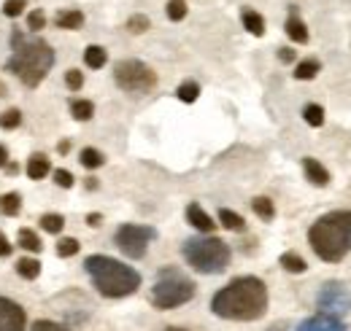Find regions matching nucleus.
<instances>
[{
    "instance_id": "15",
    "label": "nucleus",
    "mask_w": 351,
    "mask_h": 331,
    "mask_svg": "<svg viewBox=\"0 0 351 331\" xmlns=\"http://www.w3.org/2000/svg\"><path fill=\"white\" fill-rule=\"evenodd\" d=\"M54 25H57L60 30H79V27L84 25V14L76 11V8H71V11H60L57 19H54Z\"/></svg>"
},
{
    "instance_id": "35",
    "label": "nucleus",
    "mask_w": 351,
    "mask_h": 331,
    "mask_svg": "<svg viewBox=\"0 0 351 331\" xmlns=\"http://www.w3.org/2000/svg\"><path fill=\"white\" fill-rule=\"evenodd\" d=\"M25 8H27V0H5V3H3V14L11 16V19L19 16Z\"/></svg>"
},
{
    "instance_id": "45",
    "label": "nucleus",
    "mask_w": 351,
    "mask_h": 331,
    "mask_svg": "<svg viewBox=\"0 0 351 331\" xmlns=\"http://www.w3.org/2000/svg\"><path fill=\"white\" fill-rule=\"evenodd\" d=\"M3 94H5V83L0 81V97H3Z\"/></svg>"
},
{
    "instance_id": "9",
    "label": "nucleus",
    "mask_w": 351,
    "mask_h": 331,
    "mask_svg": "<svg viewBox=\"0 0 351 331\" xmlns=\"http://www.w3.org/2000/svg\"><path fill=\"white\" fill-rule=\"evenodd\" d=\"M316 307L322 315H332V318H341V315H349L351 313V289L332 280L327 283L324 289L319 291L316 296Z\"/></svg>"
},
{
    "instance_id": "30",
    "label": "nucleus",
    "mask_w": 351,
    "mask_h": 331,
    "mask_svg": "<svg viewBox=\"0 0 351 331\" xmlns=\"http://www.w3.org/2000/svg\"><path fill=\"white\" fill-rule=\"evenodd\" d=\"M303 119H306V124H311V127H322L324 124V108L316 105V103H311V105L303 108Z\"/></svg>"
},
{
    "instance_id": "2",
    "label": "nucleus",
    "mask_w": 351,
    "mask_h": 331,
    "mask_svg": "<svg viewBox=\"0 0 351 331\" xmlns=\"http://www.w3.org/2000/svg\"><path fill=\"white\" fill-rule=\"evenodd\" d=\"M11 59L5 62V68L30 89H36L44 81L54 65V49L44 38H33L25 33H14L11 36Z\"/></svg>"
},
{
    "instance_id": "20",
    "label": "nucleus",
    "mask_w": 351,
    "mask_h": 331,
    "mask_svg": "<svg viewBox=\"0 0 351 331\" xmlns=\"http://www.w3.org/2000/svg\"><path fill=\"white\" fill-rule=\"evenodd\" d=\"M219 224L224 229H230V232H243V226H246L243 215H238L235 210H227V207L219 210Z\"/></svg>"
},
{
    "instance_id": "41",
    "label": "nucleus",
    "mask_w": 351,
    "mask_h": 331,
    "mask_svg": "<svg viewBox=\"0 0 351 331\" xmlns=\"http://www.w3.org/2000/svg\"><path fill=\"white\" fill-rule=\"evenodd\" d=\"M278 59L281 62H295V51L289 46H284V49H278Z\"/></svg>"
},
{
    "instance_id": "43",
    "label": "nucleus",
    "mask_w": 351,
    "mask_h": 331,
    "mask_svg": "<svg viewBox=\"0 0 351 331\" xmlns=\"http://www.w3.org/2000/svg\"><path fill=\"white\" fill-rule=\"evenodd\" d=\"M5 159H8V151H5V146H0V170L5 167Z\"/></svg>"
},
{
    "instance_id": "8",
    "label": "nucleus",
    "mask_w": 351,
    "mask_h": 331,
    "mask_svg": "<svg viewBox=\"0 0 351 331\" xmlns=\"http://www.w3.org/2000/svg\"><path fill=\"white\" fill-rule=\"evenodd\" d=\"M157 237V232L152 226H141V224H122L114 235V243L117 248L122 250L128 259H143L149 243Z\"/></svg>"
},
{
    "instance_id": "18",
    "label": "nucleus",
    "mask_w": 351,
    "mask_h": 331,
    "mask_svg": "<svg viewBox=\"0 0 351 331\" xmlns=\"http://www.w3.org/2000/svg\"><path fill=\"white\" fill-rule=\"evenodd\" d=\"M281 267H284L287 272H295V275H303L308 269L306 259H303L300 253H295V250H287V253L281 256Z\"/></svg>"
},
{
    "instance_id": "33",
    "label": "nucleus",
    "mask_w": 351,
    "mask_h": 331,
    "mask_svg": "<svg viewBox=\"0 0 351 331\" xmlns=\"http://www.w3.org/2000/svg\"><path fill=\"white\" fill-rule=\"evenodd\" d=\"M128 30H130L132 36L146 33V30H149V16H143V14H132L130 19H128Z\"/></svg>"
},
{
    "instance_id": "21",
    "label": "nucleus",
    "mask_w": 351,
    "mask_h": 331,
    "mask_svg": "<svg viewBox=\"0 0 351 331\" xmlns=\"http://www.w3.org/2000/svg\"><path fill=\"white\" fill-rule=\"evenodd\" d=\"M84 62H87V68H92V70H100V68L108 62V54H106L103 46H87V51H84Z\"/></svg>"
},
{
    "instance_id": "24",
    "label": "nucleus",
    "mask_w": 351,
    "mask_h": 331,
    "mask_svg": "<svg viewBox=\"0 0 351 331\" xmlns=\"http://www.w3.org/2000/svg\"><path fill=\"white\" fill-rule=\"evenodd\" d=\"M71 116H73L76 122H89V119L95 116V105H92L89 100H73V103H71Z\"/></svg>"
},
{
    "instance_id": "3",
    "label": "nucleus",
    "mask_w": 351,
    "mask_h": 331,
    "mask_svg": "<svg viewBox=\"0 0 351 331\" xmlns=\"http://www.w3.org/2000/svg\"><path fill=\"white\" fill-rule=\"evenodd\" d=\"M308 243L322 261L338 264L351 253V210H332L308 229Z\"/></svg>"
},
{
    "instance_id": "46",
    "label": "nucleus",
    "mask_w": 351,
    "mask_h": 331,
    "mask_svg": "<svg viewBox=\"0 0 351 331\" xmlns=\"http://www.w3.org/2000/svg\"><path fill=\"white\" fill-rule=\"evenodd\" d=\"M165 331H186V329H178V326H171V329H165Z\"/></svg>"
},
{
    "instance_id": "4",
    "label": "nucleus",
    "mask_w": 351,
    "mask_h": 331,
    "mask_svg": "<svg viewBox=\"0 0 351 331\" xmlns=\"http://www.w3.org/2000/svg\"><path fill=\"white\" fill-rule=\"evenodd\" d=\"M84 269L92 278V286L108 299H122L141 289V272L128 267L119 259L95 253V256H87Z\"/></svg>"
},
{
    "instance_id": "42",
    "label": "nucleus",
    "mask_w": 351,
    "mask_h": 331,
    "mask_svg": "<svg viewBox=\"0 0 351 331\" xmlns=\"http://www.w3.org/2000/svg\"><path fill=\"white\" fill-rule=\"evenodd\" d=\"M87 221H89V226H100V221H103V218H100L97 213H89V215H87Z\"/></svg>"
},
{
    "instance_id": "36",
    "label": "nucleus",
    "mask_w": 351,
    "mask_h": 331,
    "mask_svg": "<svg viewBox=\"0 0 351 331\" xmlns=\"http://www.w3.org/2000/svg\"><path fill=\"white\" fill-rule=\"evenodd\" d=\"M65 83H68V89H71V92H79V89L84 86V76H82V70H76V68H73V70H68V73H65Z\"/></svg>"
},
{
    "instance_id": "13",
    "label": "nucleus",
    "mask_w": 351,
    "mask_h": 331,
    "mask_svg": "<svg viewBox=\"0 0 351 331\" xmlns=\"http://www.w3.org/2000/svg\"><path fill=\"white\" fill-rule=\"evenodd\" d=\"M303 172H306V178L313 186H327V183H330L327 167L322 165V162H316L313 157H306V159H303Z\"/></svg>"
},
{
    "instance_id": "31",
    "label": "nucleus",
    "mask_w": 351,
    "mask_h": 331,
    "mask_svg": "<svg viewBox=\"0 0 351 331\" xmlns=\"http://www.w3.org/2000/svg\"><path fill=\"white\" fill-rule=\"evenodd\" d=\"M79 248H82V246H79V240H76V237H62V240L57 243V256H60V259L76 256V253H79Z\"/></svg>"
},
{
    "instance_id": "23",
    "label": "nucleus",
    "mask_w": 351,
    "mask_h": 331,
    "mask_svg": "<svg viewBox=\"0 0 351 331\" xmlns=\"http://www.w3.org/2000/svg\"><path fill=\"white\" fill-rule=\"evenodd\" d=\"M16 243H19V248L33 250V253H38V250L44 248V246H41V237H38L33 229H19V235H16Z\"/></svg>"
},
{
    "instance_id": "38",
    "label": "nucleus",
    "mask_w": 351,
    "mask_h": 331,
    "mask_svg": "<svg viewBox=\"0 0 351 331\" xmlns=\"http://www.w3.org/2000/svg\"><path fill=\"white\" fill-rule=\"evenodd\" d=\"M54 183L62 186V189H71L73 186V175L68 170H54Z\"/></svg>"
},
{
    "instance_id": "1",
    "label": "nucleus",
    "mask_w": 351,
    "mask_h": 331,
    "mask_svg": "<svg viewBox=\"0 0 351 331\" xmlns=\"http://www.w3.org/2000/svg\"><path fill=\"white\" fill-rule=\"evenodd\" d=\"M211 310L224 321H241V323L257 321L267 313V286L254 275L235 278L214 293Z\"/></svg>"
},
{
    "instance_id": "40",
    "label": "nucleus",
    "mask_w": 351,
    "mask_h": 331,
    "mask_svg": "<svg viewBox=\"0 0 351 331\" xmlns=\"http://www.w3.org/2000/svg\"><path fill=\"white\" fill-rule=\"evenodd\" d=\"M11 248H14V246H11V243H8V237H5L3 232H0V259L11 256Z\"/></svg>"
},
{
    "instance_id": "12",
    "label": "nucleus",
    "mask_w": 351,
    "mask_h": 331,
    "mask_svg": "<svg viewBox=\"0 0 351 331\" xmlns=\"http://www.w3.org/2000/svg\"><path fill=\"white\" fill-rule=\"evenodd\" d=\"M186 221H189L197 232H206V235H208V232H214V226H217V224H214V218H211L203 207L197 205V202H192V205L186 207Z\"/></svg>"
},
{
    "instance_id": "22",
    "label": "nucleus",
    "mask_w": 351,
    "mask_h": 331,
    "mask_svg": "<svg viewBox=\"0 0 351 331\" xmlns=\"http://www.w3.org/2000/svg\"><path fill=\"white\" fill-rule=\"evenodd\" d=\"M16 272L25 278V280H36L41 275V261L38 259H19L16 261Z\"/></svg>"
},
{
    "instance_id": "32",
    "label": "nucleus",
    "mask_w": 351,
    "mask_h": 331,
    "mask_svg": "<svg viewBox=\"0 0 351 331\" xmlns=\"http://www.w3.org/2000/svg\"><path fill=\"white\" fill-rule=\"evenodd\" d=\"M19 124H22V111L11 108V111L0 114V129H16Z\"/></svg>"
},
{
    "instance_id": "5",
    "label": "nucleus",
    "mask_w": 351,
    "mask_h": 331,
    "mask_svg": "<svg viewBox=\"0 0 351 331\" xmlns=\"http://www.w3.org/2000/svg\"><path fill=\"white\" fill-rule=\"evenodd\" d=\"M186 264L200 275H219L230 264V246L219 237H192L184 243Z\"/></svg>"
},
{
    "instance_id": "11",
    "label": "nucleus",
    "mask_w": 351,
    "mask_h": 331,
    "mask_svg": "<svg viewBox=\"0 0 351 331\" xmlns=\"http://www.w3.org/2000/svg\"><path fill=\"white\" fill-rule=\"evenodd\" d=\"M298 331H346L343 329V323L338 321V318H332V315H311V318H306L300 326H298Z\"/></svg>"
},
{
    "instance_id": "16",
    "label": "nucleus",
    "mask_w": 351,
    "mask_h": 331,
    "mask_svg": "<svg viewBox=\"0 0 351 331\" xmlns=\"http://www.w3.org/2000/svg\"><path fill=\"white\" fill-rule=\"evenodd\" d=\"M241 22H243V27L252 33V36H265V19L263 14H257L254 8H243V14H241Z\"/></svg>"
},
{
    "instance_id": "7",
    "label": "nucleus",
    "mask_w": 351,
    "mask_h": 331,
    "mask_svg": "<svg viewBox=\"0 0 351 331\" xmlns=\"http://www.w3.org/2000/svg\"><path fill=\"white\" fill-rule=\"evenodd\" d=\"M114 81L128 94H149L157 86V73L141 59H122L114 68Z\"/></svg>"
},
{
    "instance_id": "29",
    "label": "nucleus",
    "mask_w": 351,
    "mask_h": 331,
    "mask_svg": "<svg viewBox=\"0 0 351 331\" xmlns=\"http://www.w3.org/2000/svg\"><path fill=\"white\" fill-rule=\"evenodd\" d=\"M79 159H82V165L87 167V170H97V167L106 162V157H103L97 148H82Z\"/></svg>"
},
{
    "instance_id": "26",
    "label": "nucleus",
    "mask_w": 351,
    "mask_h": 331,
    "mask_svg": "<svg viewBox=\"0 0 351 331\" xmlns=\"http://www.w3.org/2000/svg\"><path fill=\"white\" fill-rule=\"evenodd\" d=\"M252 210H254L263 221H273V215H276V205H273V200H267V197H254V200H252Z\"/></svg>"
},
{
    "instance_id": "17",
    "label": "nucleus",
    "mask_w": 351,
    "mask_h": 331,
    "mask_svg": "<svg viewBox=\"0 0 351 331\" xmlns=\"http://www.w3.org/2000/svg\"><path fill=\"white\" fill-rule=\"evenodd\" d=\"M51 172V165H49V159H46L44 154H33L30 157V162H27V175L33 178V181H41Z\"/></svg>"
},
{
    "instance_id": "37",
    "label": "nucleus",
    "mask_w": 351,
    "mask_h": 331,
    "mask_svg": "<svg viewBox=\"0 0 351 331\" xmlns=\"http://www.w3.org/2000/svg\"><path fill=\"white\" fill-rule=\"evenodd\" d=\"M46 25V14L41 8H36V11H30V16H27V27L36 33V30H44Z\"/></svg>"
},
{
    "instance_id": "6",
    "label": "nucleus",
    "mask_w": 351,
    "mask_h": 331,
    "mask_svg": "<svg viewBox=\"0 0 351 331\" xmlns=\"http://www.w3.org/2000/svg\"><path fill=\"white\" fill-rule=\"evenodd\" d=\"M195 291H197V286H195L186 275H181L178 269L168 267V269H162V272L157 275V280H154L152 304H154L157 310H173V307L186 304V302L195 296Z\"/></svg>"
},
{
    "instance_id": "27",
    "label": "nucleus",
    "mask_w": 351,
    "mask_h": 331,
    "mask_svg": "<svg viewBox=\"0 0 351 331\" xmlns=\"http://www.w3.org/2000/svg\"><path fill=\"white\" fill-rule=\"evenodd\" d=\"M176 97H178L181 103H195V100L200 97V83H197V81H184L178 89H176Z\"/></svg>"
},
{
    "instance_id": "44",
    "label": "nucleus",
    "mask_w": 351,
    "mask_h": 331,
    "mask_svg": "<svg viewBox=\"0 0 351 331\" xmlns=\"http://www.w3.org/2000/svg\"><path fill=\"white\" fill-rule=\"evenodd\" d=\"M68 148H71V143H68V140H62V143H60V154H68Z\"/></svg>"
},
{
    "instance_id": "25",
    "label": "nucleus",
    "mask_w": 351,
    "mask_h": 331,
    "mask_svg": "<svg viewBox=\"0 0 351 331\" xmlns=\"http://www.w3.org/2000/svg\"><path fill=\"white\" fill-rule=\"evenodd\" d=\"M19 210H22V194L11 191V194L0 197V213L3 215H19Z\"/></svg>"
},
{
    "instance_id": "28",
    "label": "nucleus",
    "mask_w": 351,
    "mask_h": 331,
    "mask_svg": "<svg viewBox=\"0 0 351 331\" xmlns=\"http://www.w3.org/2000/svg\"><path fill=\"white\" fill-rule=\"evenodd\" d=\"M41 226H44V232H49V235H60L62 226H65V218L60 213H46V215H41Z\"/></svg>"
},
{
    "instance_id": "39",
    "label": "nucleus",
    "mask_w": 351,
    "mask_h": 331,
    "mask_svg": "<svg viewBox=\"0 0 351 331\" xmlns=\"http://www.w3.org/2000/svg\"><path fill=\"white\" fill-rule=\"evenodd\" d=\"M33 331H71V329L62 326V323H54V321H36Z\"/></svg>"
},
{
    "instance_id": "34",
    "label": "nucleus",
    "mask_w": 351,
    "mask_h": 331,
    "mask_svg": "<svg viewBox=\"0 0 351 331\" xmlns=\"http://www.w3.org/2000/svg\"><path fill=\"white\" fill-rule=\"evenodd\" d=\"M165 11H168V19H171V22H181V19L186 16V3H184V0H171V3L165 5Z\"/></svg>"
},
{
    "instance_id": "19",
    "label": "nucleus",
    "mask_w": 351,
    "mask_h": 331,
    "mask_svg": "<svg viewBox=\"0 0 351 331\" xmlns=\"http://www.w3.org/2000/svg\"><path fill=\"white\" fill-rule=\"evenodd\" d=\"M319 70H322L319 59H300V62L295 65V79H298V81H311V79H316Z\"/></svg>"
},
{
    "instance_id": "14",
    "label": "nucleus",
    "mask_w": 351,
    "mask_h": 331,
    "mask_svg": "<svg viewBox=\"0 0 351 331\" xmlns=\"http://www.w3.org/2000/svg\"><path fill=\"white\" fill-rule=\"evenodd\" d=\"M284 30H287V36H289L295 43H308V27L298 14H289V19H287Z\"/></svg>"
},
{
    "instance_id": "10",
    "label": "nucleus",
    "mask_w": 351,
    "mask_h": 331,
    "mask_svg": "<svg viewBox=\"0 0 351 331\" xmlns=\"http://www.w3.org/2000/svg\"><path fill=\"white\" fill-rule=\"evenodd\" d=\"M25 326H27L25 310L16 302L0 296V331H25Z\"/></svg>"
}]
</instances>
